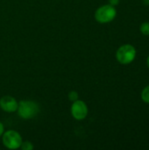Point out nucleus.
<instances>
[{
  "instance_id": "obj_1",
  "label": "nucleus",
  "mask_w": 149,
  "mask_h": 150,
  "mask_svg": "<svg viewBox=\"0 0 149 150\" xmlns=\"http://www.w3.org/2000/svg\"><path fill=\"white\" fill-rule=\"evenodd\" d=\"M18 116L23 120H31L36 117L40 112L39 105L32 100H21L18 102L17 109Z\"/></svg>"
},
{
  "instance_id": "obj_3",
  "label": "nucleus",
  "mask_w": 149,
  "mask_h": 150,
  "mask_svg": "<svg viewBox=\"0 0 149 150\" xmlns=\"http://www.w3.org/2000/svg\"><path fill=\"white\" fill-rule=\"evenodd\" d=\"M117 10L111 4H104L98 7L95 11V19L100 24H107L115 19Z\"/></svg>"
},
{
  "instance_id": "obj_2",
  "label": "nucleus",
  "mask_w": 149,
  "mask_h": 150,
  "mask_svg": "<svg viewBox=\"0 0 149 150\" xmlns=\"http://www.w3.org/2000/svg\"><path fill=\"white\" fill-rule=\"evenodd\" d=\"M137 55L136 48L131 44H124L120 46L116 52L117 61L123 65H128L132 63Z\"/></svg>"
},
{
  "instance_id": "obj_8",
  "label": "nucleus",
  "mask_w": 149,
  "mask_h": 150,
  "mask_svg": "<svg viewBox=\"0 0 149 150\" xmlns=\"http://www.w3.org/2000/svg\"><path fill=\"white\" fill-rule=\"evenodd\" d=\"M140 31L141 33L145 35V36H149V22L148 21H146V22H143L141 26H140Z\"/></svg>"
},
{
  "instance_id": "obj_5",
  "label": "nucleus",
  "mask_w": 149,
  "mask_h": 150,
  "mask_svg": "<svg viewBox=\"0 0 149 150\" xmlns=\"http://www.w3.org/2000/svg\"><path fill=\"white\" fill-rule=\"evenodd\" d=\"M70 112H71L72 117L75 120H83L87 117L89 110H88V106L85 104V102H83V100L77 99V100L72 102Z\"/></svg>"
},
{
  "instance_id": "obj_12",
  "label": "nucleus",
  "mask_w": 149,
  "mask_h": 150,
  "mask_svg": "<svg viewBox=\"0 0 149 150\" xmlns=\"http://www.w3.org/2000/svg\"><path fill=\"white\" fill-rule=\"evenodd\" d=\"M4 127L3 123L0 121V137L2 136V134H4Z\"/></svg>"
},
{
  "instance_id": "obj_4",
  "label": "nucleus",
  "mask_w": 149,
  "mask_h": 150,
  "mask_svg": "<svg viewBox=\"0 0 149 150\" xmlns=\"http://www.w3.org/2000/svg\"><path fill=\"white\" fill-rule=\"evenodd\" d=\"M3 144L8 149H18L23 142L20 134L15 130H8L2 134Z\"/></svg>"
},
{
  "instance_id": "obj_6",
  "label": "nucleus",
  "mask_w": 149,
  "mask_h": 150,
  "mask_svg": "<svg viewBox=\"0 0 149 150\" xmlns=\"http://www.w3.org/2000/svg\"><path fill=\"white\" fill-rule=\"evenodd\" d=\"M18 102L11 96H4L0 98V108L6 112H17Z\"/></svg>"
},
{
  "instance_id": "obj_9",
  "label": "nucleus",
  "mask_w": 149,
  "mask_h": 150,
  "mask_svg": "<svg viewBox=\"0 0 149 150\" xmlns=\"http://www.w3.org/2000/svg\"><path fill=\"white\" fill-rule=\"evenodd\" d=\"M19 149H21L22 150H32L33 149V145L31 142L25 141V142H22Z\"/></svg>"
},
{
  "instance_id": "obj_10",
  "label": "nucleus",
  "mask_w": 149,
  "mask_h": 150,
  "mask_svg": "<svg viewBox=\"0 0 149 150\" xmlns=\"http://www.w3.org/2000/svg\"><path fill=\"white\" fill-rule=\"evenodd\" d=\"M68 100L71 101V102H74V101L79 99V98H78V92L76 91H69L68 94Z\"/></svg>"
},
{
  "instance_id": "obj_14",
  "label": "nucleus",
  "mask_w": 149,
  "mask_h": 150,
  "mask_svg": "<svg viewBox=\"0 0 149 150\" xmlns=\"http://www.w3.org/2000/svg\"><path fill=\"white\" fill-rule=\"evenodd\" d=\"M147 66H148V68L149 69V55L148 56V58H147Z\"/></svg>"
},
{
  "instance_id": "obj_11",
  "label": "nucleus",
  "mask_w": 149,
  "mask_h": 150,
  "mask_svg": "<svg viewBox=\"0 0 149 150\" xmlns=\"http://www.w3.org/2000/svg\"><path fill=\"white\" fill-rule=\"evenodd\" d=\"M119 1H120V0H108L109 4H111V5H112V6H114V7L117 6V5H119Z\"/></svg>"
},
{
  "instance_id": "obj_7",
  "label": "nucleus",
  "mask_w": 149,
  "mask_h": 150,
  "mask_svg": "<svg viewBox=\"0 0 149 150\" xmlns=\"http://www.w3.org/2000/svg\"><path fill=\"white\" fill-rule=\"evenodd\" d=\"M141 98L144 103L149 104V84L142 90L141 94Z\"/></svg>"
},
{
  "instance_id": "obj_13",
  "label": "nucleus",
  "mask_w": 149,
  "mask_h": 150,
  "mask_svg": "<svg viewBox=\"0 0 149 150\" xmlns=\"http://www.w3.org/2000/svg\"><path fill=\"white\" fill-rule=\"evenodd\" d=\"M143 2H144V4L149 5V0H143Z\"/></svg>"
}]
</instances>
